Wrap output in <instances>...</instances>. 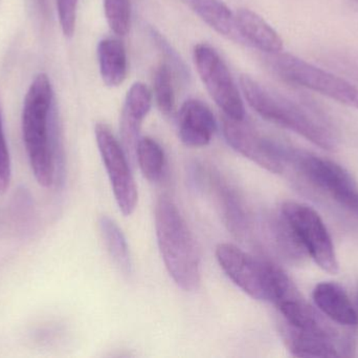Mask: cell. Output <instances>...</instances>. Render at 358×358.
Returning <instances> with one entry per match:
<instances>
[{
  "label": "cell",
  "mask_w": 358,
  "mask_h": 358,
  "mask_svg": "<svg viewBox=\"0 0 358 358\" xmlns=\"http://www.w3.org/2000/svg\"><path fill=\"white\" fill-rule=\"evenodd\" d=\"M289 163L311 184L332 198L343 208L355 214L358 209V189L351 174L325 158L294 149Z\"/></svg>",
  "instance_id": "cell-9"
},
{
  "label": "cell",
  "mask_w": 358,
  "mask_h": 358,
  "mask_svg": "<svg viewBox=\"0 0 358 358\" xmlns=\"http://www.w3.org/2000/svg\"><path fill=\"white\" fill-rule=\"evenodd\" d=\"M282 333L286 346L292 355L298 357H342L341 342L336 330L303 331L282 326Z\"/></svg>",
  "instance_id": "cell-12"
},
{
  "label": "cell",
  "mask_w": 358,
  "mask_h": 358,
  "mask_svg": "<svg viewBox=\"0 0 358 358\" xmlns=\"http://www.w3.org/2000/svg\"><path fill=\"white\" fill-rule=\"evenodd\" d=\"M216 259L227 277L250 298L273 304L281 288L290 279L269 261L256 258L234 244H219Z\"/></svg>",
  "instance_id": "cell-4"
},
{
  "label": "cell",
  "mask_w": 358,
  "mask_h": 358,
  "mask_svg": "<svg viewBox=\"0 0 358 358\" xmlns=\"http://www.w3.org/2000/svg\"><path fill=\"white\" fill-rule=\"evenodd\" d=\"M178 137L189 147L210 144L217 130V122L210 107L198 100L189 99L181 105L178 115Z\"/></svg>",
  "instance_id": "cell-11"
},
{
  "label": "cell",
  "mask_w": 358,
  "mask_h": 358,
  "mask_svg": "<svg viewBox=\"0 0 358 358\" xmlns=\"http://www.w3.org/2000/svg\"><path fill=\"white\" fill-rule=\"evenodd\" d=\"M104 10L111 31L119 36L126 35L131 25L130 0H104Z\"/></svg>",
  "instance_id": "cell-22"
},
{
  "label": "cell",
  "mask_w": 358,
  "mask_h": 358,
  "mask_svg": "<svg viewBox=\"0 0 358 358\" xmlns=\"http://www.w3.org/2000/svg\"><path fill=\"white\" fill-rule=\"evenodd\" d=\"M193 57L200 79L225 117L245 119L243 99L218 52L208 44L199 43L194 46Z\"/></svg>",
  "instance_id": "cell-8"
},
{
  "label": "cell",
  "mask_w": 358,
  "mask_h": 358,
  "mask_svg": "<svg viewBox=\"0 0 358 358\" xmlns=\"http://www.w3.org/2000/svg\"><path fill=\"white\" fill-rule=\"evenodd\" d=\"M222 132L234 151L273 174H282L289 164L292 149L265 136L244 120L223 117Z\"/></svg>",
  "instance_id": "cell-7"
},
{
  "label": "cell",
  "mask_w": 358,
  "mask_h": 358,
  "mask_svg": "<svg viewBox=\"0 0 358 358\" xmlns=\"http://www.w3.org/2000/svg\"><path fill=\"white\" fill-rule=\"evenodd\" d=\"M236 23L244 42L266 54L283 50V40L279 34L257 13L248 8H240L236 14Z\"/></svg>",
  "instance_id": "cell-15"
},
{
  "label": "cell",
  "mask_w": 358,
  "mask_h": 358,
  "mask_svg": "<svg viewBox=\"0 0 358 358\" xmlns=\"http://www.w3.org/2000/svg\"><path fill=\"white\" fill-rule=\"evenodd\" d=\"M155 218L157 244L168 273L179 288L194 291L200 284V256L187 222L166 195L157 202Z\"/></svg>",
  "instance_id": "cell-3"
},
{
  "label": "cell",
  "mask_w": 358,
  "mask_h": 358,
  "mask_svg": "<svg viewBox=\"0 0 358 358\" xmlns=\"http://www.w3.org/2000/svg\"><path fill=\"white\" fill-rule=\"evenodd\" d=\"M315 306L324 315L338 325L355 327L358 312L347 292L338 284L324 282L313 290Z\"/></svg>",
  "instance_id": "cell-13"
},
{
  "label": "cell",
  "mask_w": 358,
  "mask_h": 358,
  "mask_svg": "<svg viewBox=\"0 0 358 358\" xmlns=\"http://www.w3.org/2000/svg\"><path fill=\"white\" fill-rule=\"evenodd\" d=\"M99 226L109 256L115 266L124 275H131L132 262L129 246L119 225L109 216H102L99 221Z\"/></svg>",
  "instance_id": "cell-18"
},
{
  "label": "cell",
  "mask_w": 358,
  "mask_h": 358,
  "mask_svg": "<svg viewBox=\"0 0 358 358\" xmlns=\"http://www.w3.org/2000/svg\"><path fill=\"white\" fill-rule=\"evenodd\" d=\"M136 157L143 176L150 182H159L166 165L163 147L155 139L149 137L141 138L136 147Z\"/></svg>",
  "instance_id": "cell-19"
},
{
  "label": "cell",
  "mask_w": 358,
  "mask_h": 358,
  "mask_svg": "<svg viewBox=\"0 0 358 358\" xmlns=\"http://www.w3.org/2000/svg\"><path fill=\"white\" fill-rule=\"evenodd\" d=\"M61 29L66 37H73L77 20L78 0H56Z\"/></svg>",
  "instance_id": "cell-23"
},
{
  "label": "cell",
  "mask_w": 358,
  "mask_h": 358,
  "mask_svg": "<svg viewBox=\"0 0 358 358\" xmlns=\"http://www.w3.org/2000/svg\"><path fill=\"white\" fill-rule=\"evenodd\" d=\"M208 174V184L216 193L225 224L231 233L239 239L248 237L250 229V216L239 195L218 174L212 176L210 172Z\"/></svg>",
  "instance_id": "cell-14"
},
{
  "label": "cell",
  "mask_w": 358,
  "mask_h": 358,
  "mask_svg": "<svg viewBox=\"0 0 358 358\" xmlns=\"http://www.w3.org/2000/svg\"><path fill=\"white\" fill-rule=\"evenodd\" d=\"M266 60L271 71L283 81L358 111V88L347 80L282 50L267 54Z\"/></svg>",
  "instance_id": "cell-5"
},
{
  "label": "cell",
  "mask_w": 358,
  "mask_h": 358,
  "mask_svg": "<svg viewBox=\"0 0 358 358\" xmlns=\"http://www.w3.org/2000/svg\"><path fill=\"white\" fill-rule=\"evenodd\" d=\"M98 60L101 77L107 86L117 88L125 81L128 73V57L121 40L105 38L98 44Z\"/></svg>",
  "instance_id": "cell-16"
},
{
  "label": "cell",
  "mask_w": 358,
  "mask_h": 358,
  "mask_svg": "<svg viewBox=\"0 0 358 358\" xmlns=\"http://www.w3.org/2000/svg\"><path fill=\"white\" fill-rule=\"evenodd\" d=\"M194 12L214 31L229 39L244 42L238 31L236 16L220 0H187Z\"/></svg>",
  "instance_id": "cell-17"
},
{
  "label": "cell",
  "mask_w": 358,
  "mask_h": 358,
  "mask_svg": "<svg viewBox=\"0 0 358 358\" xmlns=\"http://www.w3.org/2000/svg\"><path fill=\"white\" fill-rule=\"evenodd\" d=\"M240 88L250 106L263 119L296 132L325 151L336 149L331 128L310 105L271 92L248 75L240 77Z\"/></svg>",
  "instance_id": "cell-2"
},
{
  "label": "cell",
  "mask_w": 358,
  "mask_h": 358,
  "mask_svg": "<svg viewBox=\"0 0 358 358\" xmlns=\"http://www.w3.org/2000/svg\"><path fill=\"white\" fill-rule=\"evenodd\" d=\"M40 6L43 8V11H46V6H48V0H38Z\"/></svg>",
  "instance_id": "cell-26"
},
{
  "label": "cell",
  "mask_w": 358,
  "mask_h": 358,
  "mask_svg": "<svg viewBox=\"0 0 358 358\" xmlns=\"http://www.w3.org/2000/svg\"><path fill=\"white\" fill-rule=\"evenodd\" d=\"M152 106V92L143 82H136L128 90L122 118L142 125Z\"/></svg>",
  "instance_id": "cell-20"
},
{
  "label": "cell",
  "mask_w": 358,
  "mask_h": 358,
  "mask_svg": "<svg viewBox=\"0 0 358 358\" xmlns=\"http://www.w3.org/2000/svg\"><path fill=\"white\" fill-rule=\"evenodd\" d=\"M153 94L159 111L165 116L173 113L176 107L172 69L168 63H161L153 75Z\"/></svg>",
  "instance_id": "cell-21"
},
{
  "label": "cell",
  "mask_w": 358,
  "mask_h": 358,
  "mask_svg": "<svg viewBox=\"0 0 358 358\" xmlns=\"http://www.w3.org/2000/svg\"><path fill=\"white\" fill-rule=\"evenodd\" d=\"M23 142L36 180L43 187L61 183L64 177V155L54 92L46 74L31 82L23 101L21 115Z\"/></svg>",
  "instance_id": "cell-1"
},
{
  "label": "cell",
  "mask_w": 358,
  "mask_h": 358,
  "mask_svg": "<svg viewBox=\"0 0 358 358\" xmlns=\"http://www.w3.org/2000/svg\"><path fill=\"white\" fill-rule=\"evenodd\" d=\"M150 35L153 38V41L159 46V50L165 54L168 60V62L166 63H168L171 69L173 67L179 75L182 76L183 78H187V67H185L182 60L179 58L178 53L170 46L169 42H167V40L155 29H151Z\"/></svg>",
  "instance_id": "cell-25"
},
{
  "label": "cell",
  "mask_w": 358,
  "mask_h": 358,
  "mask_svg": "<svg viewBox=\"0 0 358 358\" xmlns=\"http://www.w3.org/2000/svg\"><path fill=\"white\" fill-rule=\"evenodd\" d=\"M281 214L306 254L324 271L336 275L340 265L336 249L320 214L310 206L292 201L282 205Z\"/></svg>",
  "instance_id": "cell-6"
},
{
  "label": "cell",
  "mask_w": 358,
  "mask_h": 358,
  "mask_svg": "<svg viewBox=\"0 0 358 358\" xmlns=\"http://www.w3.org/2000/svg\"><path fill=\"white\" fill-rule=\"evenodd\" d=\"M94 134L115 202L124 216H131L138 205V191L127 153L106 124H96Z\"/></svg>",
  "instance_id": "cell-10"
},
{
  "label": "cell",
  "mask_w": 358,
  "mask_h": 358,
  "mask_svg": "<svg viewBox=\"0 0 358 358\" xmlns=\"http://www.w3.org/2000/svg\"><path fill=\"white\" fill-rule=\"evenodd\" d=\"M10 176H12V166H10V153H8L1 113H0V193H3L8 189Z\"/></svg>",
  "instance_id": "cell-24"
},
{
  "label": "cell",
  "mask_w": 358,
  "mask_h": 358,
  "mask_svg": "<svg viewBox=\"0 0 358 358\" xmlns=\"http://www.w3.org/2000/svg\"><path fill=\"white\" fill-rule=\"evenodd\" d=\"M355 2H357V4H358V0H355Z\"/></svg>",
  "instance_id": "cell-27"
}]
</instances>
